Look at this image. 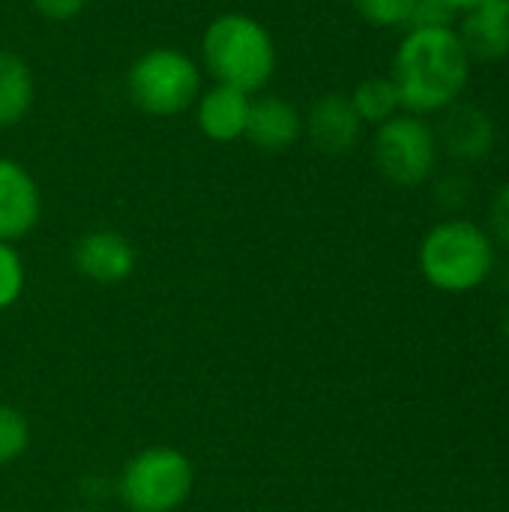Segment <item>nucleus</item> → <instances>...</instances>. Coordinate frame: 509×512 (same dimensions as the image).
Returning a JSON list of instances; mask_svg holds the SVG:
<instances>
[{
	"mask_svg": "<svg viewBox=\"0 0 509 512\" xmlns=\"http://www.w3.org/2000/svg\"><path fill=\"white\" fill-rule=\"evenodd\" d=\"M390 78L399 90L402 111L417 117L441 114L462 99L471 81V57L456 27L408 30L393 54Z\"/></svg>",
	"mask_w": 509,
	"mask_h": 512,
	"instance_id": "nucleus-1",
	"label": "nucleus"
},
{
	"mask_svg": "<svg viewBox=\"0 0 509 512\" xmlns=\"http://www.w3.org/2000/svg\"><path fill=\"white\" fill-rule=\"evenodd\" d=\"M204 69L216 84L258 93L276 75V45L270 30L246 12L216 15L201 36Z\"/></svg>",
	"mask_w": 509,
	"mask_h": 512,
	"instance_id": "nucleus-2",
	"label": "nucleus"
},
{
	"mask_svg": "<svg viewBox=\"0 0 509 512\" xmlns=\"http://www.w3.org/2000/svg\"><path fill=\"white\" fill-rule=\"evenodd\" d=\"M420 273L444 294L480 288L495 267V240L471 219H444L420 243Z\"/></svg>",
	"mask_w": 509,
	"mask_h": 512,
	"instance_id": "nucleus-3",
	"label": "nucleus"
},
{
	"mask_svg": "<svg viewBox=\"0 0 509 512\" xmlns=\"http://www.w3.org/2000/svg\"><path fill=\"white\" fill-rule=\"evenodd\" d=\"M192 492L195 465L177 447H144L117 477V495L129 512H177Z\"/></svg>",
	"mask_w": 509,
	"mask_h": 512,
	"instance_id": "nucleus-4",
	"label": "nucleus"
},
{
	"mask_svg": "<svg viewBox=\"0 0 509 512\" xmlns=\"http://www.w3.org/2000/svg\"><path fill=\"white\" fill-rule=\"evenodd\" d=\"M126 90L138 111L150 117H177L201 96L198 63L180 48H150L126 72Z\"/></svg>",
	"mask_w": 509,
	"mask_h": 512,
	"instance_id": "nucleus-5",
	"label": "nucleus"
},
{
	"mask_svg": "<svg viewBox=\"0 0 509 512\" xmlns=\"http://www.w3.org/2000/svg\"><path fill=\"white\" fill-rule=\"evenodd\" d=\"M372 159L384 180L402 189L423 186L438 162L435 126L417 114L399 111L387 123L375 126Z\"/></svg>",
	"mask_w": 509,
	"mask_h": 512,
	"instance_id": "nucleus-6",
	"label": "nucleus"
},
{
	"mask_svg": "<svg viewBox=\"0 0 509 512\" xmlns=\"http://www.w3.org/2000/svg\"><path fill=\"white\" fill-rule=\"evenodd\" d=\"M435 138H438V150H447L456 162L474 165L495 150L498 126L486 108L459 99L441 111Z\"/></svg>",
	"mask_w": 509,
	"mask_h": 512,
	"instance_id": "nucleus-7",
	"label": "nucleus"
},
{
	"mask_svg": "<svg viewBox=\"0 0 509 512\" xmlns=\"http://www.w3.org/2000/svg\"><path fill=\"white\" fill-rule=\"evenodd\" d=\"M135 246L111 228L87 231L72 246V267L81 279L96 285H120L135 273Z\"/></svg>",
	"mask_w": 509,
	"mask_h": 512,
	"instance_id": "nucleus-8",
	"label": "nucleus"
},
{
	"mask_svg": "<svg viewBox=\"0 0 509 512\" xmlns=\"http://www.w3.org/2000/svg\"><path fill=\"white\" fill-rule=\"evenodd\" d=\"M42 219V192L33 174L9 159L0 156V240L18 243L24 240Z\"/></svg>",
	"mask_w": 509,
	"mask_h": 512,
	"instance_id": "nucleus-9",
	"label": "nucleus"
},
{
	"mask_svg": "<svg viewBox=\"0 0 509 512\" xmlns=\"http://www.w3.org/2000/svg\"><path fill=\"white\" fill-rule=\"evenodd\" d=\"M303 135L327 153V156H342L351 153L363 135V120L357 117L354 105L342 93H324L321 99L312 102L309 114L303 117Z\"/></svg>",
	"mask_w": 509,
	"mask_h": 512,
	"instance_id": "nucleus-10",
	"label": "nucleus"
},
{
	"mask_svg": "<svg viewBox=\"0 0 509 512\" xmlns=\"http://www.w3.org/2000/svg\"><path fill=\"white\" fill-rule=\"evenodd\" d=\"M456 33L471 60L495 63L509 57V0H480L465 9Z\"/></svg>",
	"mask_w": 509,
	"mask_h": 512,
	"instance_id": "nucleus-11",
	"label": "nucleus"
},
{
	"mask_svg": "<svg viewBox=\"0 0 509 512\" xmlns=\"http://www.w3.org/2000/svg\"><path fill=\"white\" fill-rule=\"evenodd\" d=\"M249 108H252L249 93L228 84H213L195 99V123L204 132V138L216 144H231L246 135Z\"/></svg>",
	"mask_w": 509,
	"mask_h": 512,
	"instance_id": "nucleus-12",
	"label": "nucleus"
},
{
	"mask_svg": "<svg viewBox=\"0 0 509 512\" xmlns=\"http://www.w3.org/2000/svg\"><path fill=\"white\" fill-rule=\"evenodd\" d=\"M300 135H303V114L297 111V105L273 93L252 99L246 135H243L252 147L264 153H282L291 144H297Z\"/></svg>",
	"mask_w": 509,
	"mask_h": 512,
	"instance_id": "nucleus-13",
	"label": "nucleus"
},
{
	"mask_svg": "<svg viewBox=\"0 0 509 512\" xmlns=\"http://www.w3.org/2000/svg\"><path fill=\"white\" fill-rule=\"evenodd\" d=\"M36 99V81L24 57L0 51V129L18 126Z\"/></svg>",
	"mask_w": 509,
	"mask_h": 512,
	"instance_id": "nucleus-14",
	"label": "nucleus"
},
{
	"mask_svg": "<svg viewBox=\"0 0 509 512\" xmlns=\"http://www.w3.org/2000/svg\"><path fill=\"white\" fill-rule=\"evenodd\" d=\"M351 105L357 111V117L372 126H381L387 123L390 117H396L402 111V99H399V90L393 84L390 75H372V78H363L354 90H351Z\"/></svg>",
	"mask_w": 509,
	"mask_h": 512,
	"instance_id": "nucleus-15",
	"label": "nucleus"
},
{
	"mask_svg": "<svg viewBox=\"0 0 509 512\" xmlns=\"http://www.w3.org/2000/svg\"><path fill=\"white\" fill-rule=\"evenodd\" d=\"M30 447V423L15 408L0 402V468L18 462Z\"/></svg>",
	"mask_w": 509,
	"mask_h": 512,
	"instance_id": "nucleus-16",
	"label": "nucleus"
},
{
	"mask_svg": "<svg viewBox=\"0 0 509 512\" xmlns=\"http://www.w3.org/2000/svg\"><path fill=\"white\" fill-rule=\"evenodd\" d=\"M27 285V270L21 261V252L15 249V243H3L0 240V312L12 309Z\"/></svg>",
	"mask_w": 509,
	"mask_h": 512,
	"instance_id": "nucleus-17",
	"label": "nucleus"
},
{
	"mask_svg": "<svg viewBox=\"0 0 509 512\" xmlns=\"http://www.w3.org/2000/svg\"><path fill=\"white\" fill-rule=\"evenodd\" d=\"M351 3L375 27H405L417 0H351Z\"/></svg>",
	"mask_w": 509,
	"mask_h": 512,
	"instance_id": "nucleus-18",
	"label": "nucleus"
},
{
	"mask_svg": "<svg viewBox=\"0 0 509 512\" xmlns=\"http://www.w3.org/2000/svg\"><path fill=\"white\" fill-rule=\"evenodd\" d=\"M456 12L444 0H417L405 27L408 30H426V27H453Z\"/></svg>",
	"mask_w": 509,
	"mask_h": 512,
	"instance_id": "nucleus-19",
	"label": "nucleus"
},
{
	"mask_svg": "<svg viewBox=\"0 0 509 512\" xmlns=\"http://www.w3.org/2000/svg\"><path fill=\"white\" fill-rule=\"evenodd\" d=\"M486 231L495 243H501L504 249H509V183H504L492 204H489V219H486Z\"/></svg>",
	"mask_w": 509,
	"mask_h": 512,
	"instance_id": "nucleus-20",
	"label": "nucleus"
},
{
	"mask_svg": "<svg viewBox=\"0 0 509 512\" xmlns=\"http://www.w3.org/2000/svg\"><path fill=\"white\" fill-rule=\"evenodd\" d=\"M30 6L48 21H69L87 6V0H30Z\"/></svg>",
	"mask_w": 509,
	"mask_h": 512,
	"instance_id": "nucleus-21",
	"label": "nucleus"
},
{
	"mask_svg": "<svg viewBox=\"0 0 509 512\" xmlns=\"http://www.w3.org/2000/svg\"><path fill=\"white\" fill-rule=\"evenodd\" d=\"M444 3H447V6H450V9H453L456 15H462L465 9H471V6H477L480 0H444Z\"/></svg>",
	"mask_w": 509,
	"mask_h": 512,
	"instance_id": "nucleus-22",
	"label": "nucleus"
},
{
	"mask_svg": "<svg viewBox=\"0 0 509 512\" xmlns=\"http://www.w3.org/2000/svg\"><path fill=\"white\" fill-rule=\"evenodd\" d=\"M501 336H504V342H507L509 348V309L504 312V318H501Z\"/></svg>",
	"mask_w": 509,
	"mask_h": 512,
	"instance_id": "nucleus-23",
	"label": "nucleus"
},
{
	"mask_svg": "<svg viewBox=\"0 0 509 512\" xmlns=\"http://www.w3.org/2000/svg\"><path fill=\"white\" fill-rule=\"evenodd\" d=\"M66 512H93V510H66Z\"/></svg>",
	"mask_w": 509,
	"mask_h": 512,
	"instance_id": "nucleus-24",
	"label": "nucleus"
}]
</instances>
